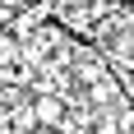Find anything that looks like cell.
I'll list each match as a JSON object with an SVG mask.
<instances>
[{
    "mask_svg": "<svg viewBox=\"0 0 134 134\" xmlns=\"http://www.w3.org/2000/svg\"><path fill=\"white\" fill-rule=\"evenodd\" d=\"M32 116H37L42 130H65V97H55V93H37L32 97Z\"/></svg>",
    "mask_w": 134,
    "mask_h": 134,
    "instance_id": "6da1fadb",
    "label": "cell"
},
{
    "mask_svg": "<svg viewBox=\"0 0 134 134\" xmlns=\"http://www.w3.org/2000/svg\"><path fill=\"white\" fill-rule=\"evenodd\" d=\"M23 55V46H19V37L14 32H0V69H9L14 60Z\"/></svg>",
    "mask_w": 134,
    "mask_h": 134,
    "instance_id": "7a4b0ae2",
    "label": "cell"
}]
</instances>
